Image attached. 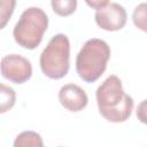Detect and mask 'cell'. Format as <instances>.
Wrapping results in <instances>:
<instances>
[{
	"label": "cell",
	"instance_id": "cell-1",
	"mask_svg": "<svg viewBox=\"0 0 147 147\" xmlns=\"http://www.w3.org/2000/svg\"><path fill=\"white\" fill-rule=\"evenodd\" d=\"M96 103L100 114L109 122L121 123L129 119L133 110V99L123 90L121 79L111 75L96 90Z\"/></svg>",
	"mask_w": 147,
	"mask_h": 147
},
{
	"label": "cell",
	"instance_id": "cell-2",
	"mask_svg": "<svg viewBox=\"0 0 147 147\" xmlns=\"http://www.w3.org/2000/svg\"><path fill=\"white\" fill-rule=\"evenodd\" d=\"M109 57L110 47L105 40L88 39L76 57V71L80 79L86 83L98 80L105 72Z\"/></svg>",
	"mask_w": 147,
	"mask_h": 147
},
{
	"label": "cell",
	"instance_id": "cell-3",
	"mask_svg": "<svg viewBox=\"0 0 147 147\" xmlns=\"http://www.w3.org/2000/svg\"><path fill=\"white\" fill-rule=\"evenodd\" d=\"M47 26V14L39 7H30L22 13L15 24L13 36L15 41L23 48L34 49L41 42Z\"/></svg>",
	"mask_w": 147,
	"mask_h": 147
},
{
	"label": "cell",
	"instance_id": "cell-4",
	"mask_svg": "<svg viewBox=\"0 0 147 147\" xmlns=\"http://www.w3.org/2000/svg\"><path fill=\"white\" fill-rule=\"evenodd\" d=\"M70 42L64 33L55 34L40 54L39 63L45 76L52 79L63 78L70 68Z\"/></svg>",
	"mask_w": 147,
	"mask_h": 147
},
{
	"label": "cell",
	"instance_id": "cell-5",
	"mask_svg": "<svg viewBox=\"0 0 147 147\" xmlns=\"http://www.w3.org/2000/svg\"><path fill=\"white\" fill-rule=\"evenodd\" d=\"M0 72L11 83L23 84L32 75V65L26 57L18 54H9L1 59Z\"/></svg>",
	"mask_w": 147,
	"mask_h": 147
},
{
	"label": "cell",
	"instance_id": "cell-6",
	"mask_svg": "<svg viewBox=\"0 0 147 147\" xmlns=\"http://www.w3.org/2000/svg\"><path fill=\"white\" fill-rule=\"evenodd\" d=\"M96 24L107 31H118L126 23V11L117 2L108 1L103 7L95 10Z\"/></svg>",
	"mask_w": 147,
	"mask_h": 147
},
{
	"label": "cell",
	"instance_id": "cell-7",
	"mask_svg": "<svg viewBox=\"0 0 147 147\" xmlns=\"http://www.w3.org/2000/svg\"><path fill=\"white\" fill-rule=\"evenodd\" d=\"M60 103L69 111L83 110L88 102L86 92L76 84H65L59 91Z\"/></svg>",
	"mask_w": 147,
	"mask_h": 147
},
{
	"label": "cell",
	"instance_id": "cell-8",
	"mask_svg": "<svg viewBox=\"0 0 147 147\" xmlns=\"http://www.w3.org/2000/svg\"><path fill=\"white\" fill-rule=\"evenodd\" d=\"M14 147H44L42 138L34 131H23L14 140Z\"/></svg>",
	"mask_w": 147,
	"mask_h": 147
},
{
	"label": "cell",
	"instance_id": "cell-9",
	"mask_svg": "<svg viewBox=\"0 0 147 147\" xmlns=\"http://www.w3.org/2000/svg\"><path fill=\"white\" fill-rule=\"evenodd\" d=\"M16 101V93L13 87L0 83V114L10 110Z\"/></svg>",
	"mask_w": 147,
	"mask_h": 147
},
{
	"label": "cell",
	"instance_id": "cell-10",
	"mask_svg": "<svg viewBox=\"0 0 147 147\" xmlns=\"http://www.w3.org/2000/svg\"><path fill=\"white\" fill-rule=\"evenodd\" d=\"M54 13L60 16H68L76 10L77 1L76 0H53L51 2Z\"/></svg>",
	"mask_w": 147,
	"mask_h": 147
},
{
	"label": "cell",
	"instance_id": "cell-11",
	"mask_svg": "<svg viewBox=\"0 0 147 147\" xmlns=\"http://www.w3.org/2000/svg\"><path fill=\"white\" fill-rule=\"evenodd\" d=\"M15 6V0H0V30L7 25L10 16L13 15Z\"/></svg>",
	"mask_w": 147,
	"mask_h": 147
},
{
	"label": "cell",
	"instance_id": "cell-12",
	"mask_svg": "<svg viewBox=\"0 0 147 147\" xmlns=\"http://www.w3.org/2000/svg\"><path fill=\"white\" fill-rule=\"evenodd\" d=\"M132 20L137 28L146 31V2H142L134 8Z\"/></svg>",
	"mask_w": 147,
	"mask_h": 147
},
{
	"label": "cell",
	"instance_id": "cell-13",
	"mask_svg": "<svg viewBox=\"0 0 147 147\" xmlns=\"http://www.w3.org/2000/svg\"><path fill=\"white\" fill-rule=\"evenodd\" d=\"M108 1L107 0H95V1H86V3L88 5V6H91L92 8H94L95 10L96 9H99V8H101V7H103L106 3H107Z\"/></svg>",
	"mask_w": 147,
	"mask_h": 147
},
{
	"label": "cell",
	"instance_id": "cell-14",
	"mask_svg": "<svg viewBox=\"0 0 147 147\" xmlns=\"http://www.w3.org/2000/svg\"><path fill=\"white\" fill-rule=\"evenodd\" d=\"M57 147H63V146H57Z\"/></svg>",
	"mask_w": 147,
	"mask_h": 147
}]
</instances>
